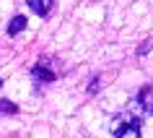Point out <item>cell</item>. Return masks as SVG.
Listing matches in <instances>:
<instances>
[{"label": "cell", "mask_w": 153, "mask_h": 138, "mask_svg": "<svg viewBox=\"0 0 153 138\" xmlns=\"http://www.w3.org/2000/svg\"><path fill=\"white\" fill-rule=\"evenodd\" d=\"M31 76H34V81H39V83H52L57 78V68L52 65V60L42 57L39 63L31 68Z\"/></svg>", "instance_id": "cell-2"}, {"label": "cell", "mask_w": 153, "mask_h": 138, "mask_svg": "<svg viewBox=\"0 0 153 138\" xmlns=\"http://www.w3.org/2000/svg\"><path fill=\"white\" fill-rule=\"evenodd\" d=\"M0 86H3V78H0Z\"/></svg>", "instance_id": "cell-9"}, {"label": "cell", "mask_w": 153, "mask_h": 138, "mask_svg": "<svg viewBox=\"0 0 153 138\" xmlns=\"http://www.w3.org/2000/svg\"><path fill=\"white\" fill-rule=\"evenodd\" d=\"M130 110L135 115H153V89L151 86H143L137 91V97L130 102Z\"/></svg>", "instance_id": "cell-1"}, {"label": "cell", "mask_w": 153, "mask_h": 138, "mask_svg": "<svg viewBox=\"0 0 153 138\" xmlns=\"http://www.w3.org/2000/svg\"><path fill=\"white\" fill-rule=\"evenodd\" d=\"M148 50H151V44H143V47H137V55H145Z\"/></svg>", "instance_id": "cell-8"}, {"label": "cell", "mask_w": 153, "mask_h": 138, "mask_svg": "<svg viewBox=\"0 0 153 138\" xmlns=\"http://www.w3.org/2000/svg\"><path fill=\"white\" fill-rule=\"evenodd\" d=\"M26 29V18L24 16H13L8 24V37H18V34Z\"/></svg>", "instance_id": "cell-5"}, {"label": "cell", "mask_w": 153, "mask_h": 138, "mask_svg": "<svg viewBox=\"0 0 153 138\" xmlns=\"http://www.w3.org/2000/svg\"><path fill=\"white\" fill-rule=\"evenodd\" d=\"M26 5L36 13V16H49L52 13V8H55V0H26Z\"/></svg>", "instance_id": "cell-4"}, {"label": "cell", "mask_w": 153, "mask_h": 138, "mask_svg": "<svg viewBox=\"0 0 153 138\" xmlns=\"http://www.w3.org/2000/svg\"><path fill=\"white\" fill-rule=\"evenodd\" d=\"M99 86H101V81H99V76H94V78H91V86H88V94H96Z\"/></svg>", "instance_id": "cell-7"}, {"label": "cell", "mask_w": 153, "mask_h": 138, "mask_svg": "<svg viewBox=\"0 0 153 138\" xmlns=\"http://www.w3.org/2000/svg\"><path fill=\"white\" fill-rule=\"evenodd\" d=\"M0 112H3V115H16V112H18V107H16V104H10L8 99H0Z\"/></svg>", "instance_id": "cell-6"}, {"label": "cell", "mask_w": 153, "mask_h": 138, "mask_svg": "<svg viewBox=\"0 0 153 138\" xmlns=\"http://www.w3.org/2000/svg\"><path fill=\"white\" fill-rule=\"evenodd\" d=\"M140 125H143V120H137V117H132V120H125V125H122V128L114 133V138H143V133H140Z\"/></svg>", "instance_id": "cell-3"}]
</instances>
